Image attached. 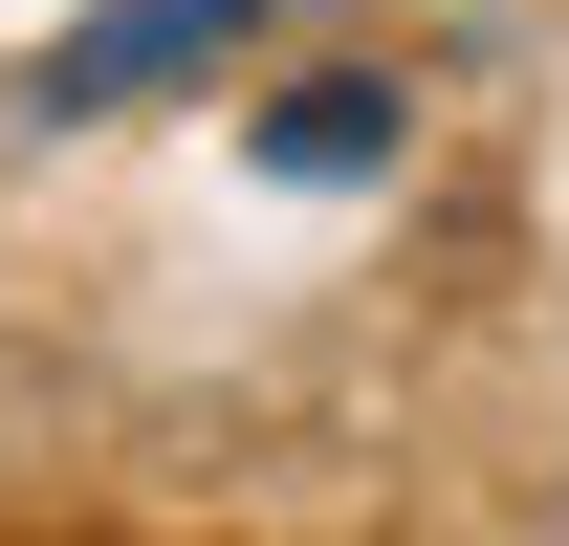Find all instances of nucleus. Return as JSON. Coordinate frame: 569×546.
Instances as JSON below:
<instances>
[{
    "label": "nucleus",
    "instance_id": "1",
    "mask_svg": "<svg viewBox=\"0 0 569 546\" xmlns=\"http://www.w3.org/2000/svg\"><path fill=\"white\" fill-rule=\"evenodd\" d=\"M219 44H241V0H88L67 44H44V110H132V88L219 67Z\"/></svg>",
    "mask_w": 569,
    "mask_h": 546
},
{
    "label": "nucleus",
    "instance_id": "2",
    "mask_svg": "<svg viewBox=\"0 0 569 546\" xmlns=\"http://www.w3.org/2000/svg\"><path fill=\"white\" fill-rule=\"evenodd\" d=\"M284 175H372V153H395V88H284Z\"/></svg>",
    "mask_w": 569,
    "mask_h": 546
}]
</instances>
